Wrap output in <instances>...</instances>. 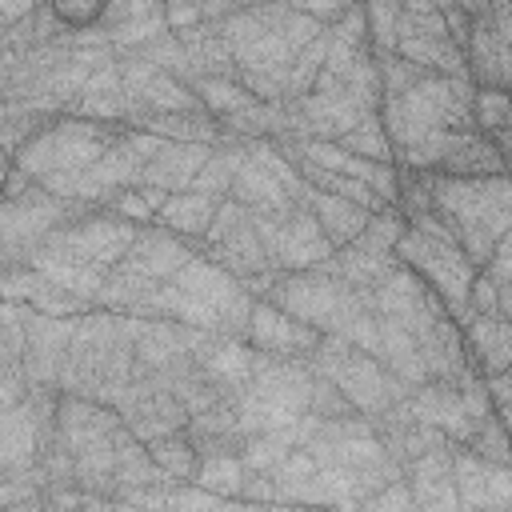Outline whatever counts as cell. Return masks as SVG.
Segmentation results:
<instances>
[{"mask_svg": "<svg viewBox=\"0 0 512 512\" xmlns=\"http://www.w3.org/2000/svg\"><path fill=\"white\" fill-rule=\"evenodd\" d=\"M400 0H364V16H368V40L376 56L396 52V28H400Z\"/></svg>", "mask_w": 512, "mask_h": 512, "instance_id": "cell-30", "label": "cell"}, {"mask_svg": "<svg viewBox=\"0 0 512 512\" xmlns=\"http://www.w3.org/2000/svg\"><path fill=\"white\" fill-rule=\"evenodd\" d=\"M216 208H220L216 196H204V192H192V188H188V192H172V196L164 200V208L156 212V220H160L164 228L180 232L184 240H192V244L200 248V240H204V232H208Z\"/></svg>", "mask_w": 512, "mask_h": 512, "instance_id": "cell-26", "label": "cell"}, {"mask_svg": "<svg viewBox=\"0 0 512 512\" xmlns=\"http://www.w3.org/2000/svg\"><path fill=\"white\" fill-rule=\"evenodd\" d=\"M184 432L192 436V444H196L200 456L240 452L244 440H248V432H244V424H240V412H236V400H232V396L216 400L212 408L192 412L188 424H184Z\"/></svg>", "mask_w": 512, "mask_h": 512, "instance_id": "cell-23", "label": "cell"}, {"mask_svg": "<svg viewBox=\"0 0 512 512\" xmlns=\"http://www.w3.org/2000/svg\"><path fill=\"white\" fill-rule=\"evenodd\" d=\"M452 452H456V444H440V448L416 456L412 464H404V480L412 484L416 508H432V512L460 508L456 480H452Z\"/></svg>", "mask_w": 512, "mask_h": 512, "instance_id": "cell-21", "label": "cell"}, {"mask_svg": "<svg viewBox=\"0 0 512 512\" xmlns=\"http://www.w3.org/2000/svg\"><path fill=\"white\" fill-rule=\"evenodd\" d=\"M196 252L200 248L192 240H184L180 232H172L160 220H152V224H140L128 256L120 260V268H132V272L152 276V280H172Z\"/></svg>", "mask_w": 512, "mask_h": 512, "instance_id": "cell-15", "label": "cell"}, {"mask_svg": "<svg viewBox=\"0 0 512 512\" xmlns=\"http://www.w3.org/2000/svg\"><path fill=\"white\" fill-rule=\"evenodd\" d=\"M468 364L480 376H496L512 368V316L504 312H472L464 324Z\"/></svg>", "mask_w": 512, "mask_h": 512, "instance_id": "cell-18", "label": "cell"}, {"mask_svg": "<svg viewBox=\"0 0 512 512\" xmlns=\"http://www.w3.org/2000/svg\"><path fill=\"white\" fill-rule=\"evenodd\" d=\"M464 448H472V452H476V456H484V460L512 464V440H508V428H504L500 412H492V416L472 432V440H468Z\"/></svg>", "mask_w": 512, "mask_h": 512, "instance_id": "cell-32", "label": "cell"}, {"mask_svg": "<svg viewBox=\"0 0 512 512\" xmlns=\"http://www.w3.org/2000/svg\"><path fill=\"white\" fill-rule=\"evenodd\" d=\"M452 480H456L460 508H512V464L484 460L472 448L456 444Z\"/></svg>", "mask_w": 512, "mask_h": 512, "instance_id": "cell-14", "label": "cell"}, {"mask_svg": "<svg viewBox=\"0 0 512 512\" xmlns=\"http://www.w3.org/2000/svg\"><path fill=\"white\" fill-rule=\"evenodd\" d=\"M252 220V208L248 204H240L236 196H224L220 200V208H216V216H212V224H208V232H204V240H200V252L204 248H212V244H220L224 236H232L236 228H244Z\"/></svg>", "mask_w": 512, "mask_h": 512, "instance_id": "cell-34", "label": "cell"}, {"mask_svg": "<svg viewBox=\"0 0 512 512\" xmlns=\"http://www.w3.org/2000/svg\"><path fill=\"white\" fill-rule=\"evenodd\" d=\"M396 260L408 264V268L444 300V308L464 324V316H468V296H472V284H476L480 268L468 260V252H464L456 240L432 236V232H424V228H416V224L404 220V232H400V240H396Z\"/></svg>", "mask_w": 512, "mask_h": 512, "instance_id": "cell-5", "label": "cell"}, {"mask_svg": "<svg viewBox=\"0 0 512 512\" xmlns=\"http://www.w3.org/2000/svg\"><path fill=\"white\" fill-rule=\"evenodd\" d=\"M428 196L468 260L488 268L496 244L512 228V168L492 176H428Z\"/></svg>", "mask_w": 512, "mask_h": 512, "instance_id": "cell-2", "label": "cell"}, {"mask_svg": "<svg viewBox=\"0 0 512 512\" xmlns=\"http://www.w3.org/2000/svg\"><path fill=\"white\" fill-rule=\"evenodd\" d=\"M316 372V368H312ZM308 412L312 416H320V420H340V416H352L356 408H352V400L340 392V384L336 380H328V376H312V392H308Z\"/></svg>", "mask_w": 512, "mask_h": 512, "instance_id": "cell-33", "label": "cell"}, {"mask_svg": "<svg viewBox=\"0 0 512 512\" xmlns=\"http://www.w3.org/2000/svg\"><path fill=\"white\" fill-rule=\"evenodd\" d=\"M104 208L116 212V216H124V220H132V224H152V220H156V212L148 208V200H144V192H140L136 184L116 188V192L104 200Z\"/></svg>", "mask_w": 512, "mask_h": 512, "instance_id": "cell-35", "label": "cell"}, {"mask_svg": "<svg viewBox=\"0 0 512 512\" xmlns=\"http://www.w3.org/2000/svg\"><path fill=\"white\" fill-rule=\"evenodd\" d=\"M120 136H124V124H100L88 116H56L8 164H20L32 180L48 184V180L92 168L120 144Z\"/></svg>", "mask_w": 512, "mask_h": 512, "instance_id": "cell-3", "label": "cell"}, {"mask_svg": "<svg viewBox=\"0 0 512 512\" xmlns=\"http://www.w3.org/2000/svg\"><path fill=\"white\" fill-rule=\"evenodd\" d=\"M312 212H316V220H320V228H324V236L336 244V248H344V244H352L360 232H364V224L372 220V212L364 208V204H356V200H344V196H332V192H324V188H304V196H300Z\"/></svg>", "mask_w": 512, "mask_h": 512, "instance_id": "cell-24", "label": "cell"}, {"mask_svg": "<svg viewBox=\"0 0 512 512\" xmlns=\"http://www.w3.org/2000/svg\"><path fill=\"white\" fill-rule=\"evenodd\" d=\"M464 56H468L472 84H480V88H508L512 92V44L492 24V16H476L472 20Z\"/></svg>", "mask_w": 512, "mask_h": 512, "instance_id": "cell-17", "label": "cell"}, {"mask_svg": "<svg viewBox=\"0 0 512 512\" xmlns=\"http://www.w3.org/2000/svg\"><path fill=\"white\" fill-rule=\"evenodd\" d=\"M472 312H500V280H496V272H488V268H480V276H476V284H472V296H468V316ZM464 316V320H468Z\"/></svg>", "mask_w": 512, "mask_h": 512, "instance_id": "cell-37", "label": "cell"}, {"mask_svg": "<svg viewBox=\"0 0 512 512\" xmlns=\"http://www.w3.org/2000/svg\"><path fill=\"white\" fill-rule=\"evenodd\" d=\"M488 272H496L500 280H512V228L504 232V240L496 244L492 260H488Z\"/></svg>", "mask_w": 512, "mask_h": 512, "instance_id": "cell-41", "label": "cell"}, {"mask_svg": "<svg viewBox=\"0 0 512 512\" xmlns=\"http://www.w3.org/2000/svg\"><path fill=\"white\" fill-rule=\"evenodd\" d=\"M108 4L112 0H52V8L60 12V20L68 28H92V24H100L104 12H108Z\"/></svg>", "mask_w": 512, "mask_h": 512, "instance_id": "cell-36", "label": "cell"}, {"mask_svg": "<svg viewBox=\"0 0 512 512\" xmlns=\"http://www.w3.org/2000/svg\"><path fill=\"white\" fill-rule=\"evenodd\" d=\"M312 364L308 360H288V356H268L256 352V372L248 380V388L288 412H308V392H312Z\"/></svg>", "mask_w": 512, "mask_h": 512, "instance_id": "cell-16", "label": "cell"}, {"mask_svg": "<svg viewBox=\"0 0 512 512\" xmlns=\"http://www.w3.org/2000/svg\"><path fill=\"white\" fill-rule=\"evenodd\" d=\"M136 232H140V224H132V220H124V216H116L108 208H92L88 216L56 228L44 244L64 252V256H72V260H84V264H96V268L108 272L128 256Z\"/></svg>", "mask_w": 512, "mask_h": 512, "instance_id": "cell-9", "label": "cell"}, {"mask_svg": "<svg viewBox=\"0 0 512 512\" xmlns=\"http://www.w3.org/2000/svg\"><path fill=\"white\" fill-rule=\"evenodd\" d=\"M364 300H368V308H372L376 316H384V320L408 328L412 336H420L432 320L452 316V312L444 308V300H440L408 264H400V260L364 292Z\"/></svg>", "mask_w": 512, "mask_h": 512, "instance_id": "cell-10", "label": "cell"}, {"mask_svg": "<svg viewBox=\"0 0 512 512\" xmlns=\"http://www.w3.org/2000/svg\"><path fill=\"white\" fill-rule=\"evenodd\" d=\"M244 460L240 452H224V456H200V468H196V484L224 496V500H240V488H244Z\"/></svg>", "mask_w": 512, "mask_h": 512, "instance_id": "cell-29", "label": "cell"}, {"mask_svg": "<svg viewBox=\"0 0 512 512\" xmlns=\"http://www.w3.org/2000/svg\"><path fill=\"white\" fill-rule=\"evenodd\" d=\"M244 340L256 352H268V356L312 360V352L320 348L324 332L312 328V324H304V320H296L292 312H284L272 300H256L252 304V316H248V328H244Z\"/></svg>", "mask_w": 512, "mask_h": 512, "instance_id": "cell-12", "label": "cell"}, {"mask_svg": "<svg viewBox=\"0 0 512 512\" xmlns=\"http://www.w3.org/2000/svg\"><path fill=\"white\" fill-rule=\"evenodd\" d=\"M212 144H184V140H164L140 168L136 184H156L164 192H188L200 168L208 164Z\"/></svg>", "mask_w": 512, "mask_h": 512, "instance_id": "cell-20", "label": "cell"}, {"mask_svg": "<svg viewBox=\"0 0 512 512\" xmlns=\"http://www.w3.org/2000/svg\"><path fill=\"white\" fill-rule=\"evenodd\" d=\"M364 508H416V496H412V484L400 476L392 484H384L380 492H372L364 500Z\"/></svg>", "mask_w": 512, "mask_h": 512, "instance_id": "cell-38", "label": "cell"}, {"mask_svg": "<svg viewBox=\"0 0 512 512\" xmlns=\"http://www.w3.org/2000/svg\"><path fill=\"white\" fill-rule=\"evenodd\" d=\"M188 84L196 88L200 104H204L216 120H224V116H232V112H240V108H248V104L256 100L236 76H196V80H188Z\"/></svg>", "mask_w": 512, "mask_h": 512, "instance_id": "cell-27", "label": "cell"}, {"mask_svg": "<svg viewBox=\"0 0 512 512\" xmlns=\"http://www.w3.org/2000/svg\"><path fill=\"white\" fill-rule=\"evenodd\" d=\"M264 300L280 304L284 312H292L296 320H304V324H312L320 332H344L368 308L364 292L348 288L340 276H332L324 268L280 272Z\"/></svg>", "mask_w": 512, "mask_h": 512, "instance_id": "cell-6", "label": "cell"}, {"mask_svg": "<svg viewBox=\"0 0 512 512\" xmlns=\"http://www.w3.org/2000/svg\"><path fill=\"white\" fill-rule=\"evenodd\" d=\"M456 4H460V12H464L468 20H476V16H488L496 0H456Z\"/></svg>", "mask_w": 512, "mask_h": 512, "instance_id": "cell-43", "label": "cell"}, {"mask_svg": "<svg viewBox=\"0 0 512 512\" xmlns=\"http://www.w3.org/2000/svg\"><path fill=\"white\" fill-rule=\"evenodd\" d=\"M484 384H488V396H492L496 408L512 404V368L508 372H496V376H484Z\"/></svg>", "mask_w": 512, "mask_h": 512, "instance_id": "cell-42", "label": "cell"}, {"mask_svg": "<svg viewBox=\"0 0 512 512\" xmlns=\"http://www.w3.org/2000/svg\"><path fill=\"white\" fill-rule=\"evenodd\" d=\"M148 452L152 460L172 476V480H196V468H200V452L192 444V436L180 428V432H168V436H156L148 440Z\"/></svg>", "mask_w": 512, "mask_h": 512, "instance_id": "cell-28", "label": "cell"}, {"mask_svg": "<svg viewBox=\"0 0 512 512\" xmlns=\"http://www.w3.org/2000/svg\"><path fill=\"white\" fill-rule=\"evenodd\" d=\"M136 372H140V360H136L128 316L108 312V308H92L76 316V332H72L64 368L56 380L60 392L88 396V400L116 408L128 384L136 380Z\"/></svg>", "mask_w": 512, "mask_h": 512, "instance_id": "cell-1", "label": "cell"}, {"mask_svg": "<svg viewBox=\"0 0 512 512\" xmlns=\"http://www.w3.org/2000/svg\"><path fill=\"white\" fill-rule=\"evenodd\" d=\"M420 356H424V368H428V380H448V384H460L468 380L476 368L468 364V348H464V328L456 316H440L432 320L420 336Z\"/></svg>", "mask_w": 512, "mask_h": 512, "instance_id": "cell-19", "label": "cell"}, {"mask_svg": "<svg viewBox=\"0 0 512 512\" xmlns=\"http://www.w3.org/2000/svg\"><path fill=\"white\" fill-rule=\"evenodd\" d=\"M252 224L272 256V264L280 272H304V268H320L336 244L324 236L316 212L300 200L288 212H252Z\"/></svg>", "mask_w": 512, "mask_h": 512, "instance_id": "cell-8", "label": "cell"}, {"mask_svg": "<svg viewBox=\"0 0 512 512\" xmlns=\"http://www.w3.org/2000/svg\"><path fill=\"white\" fill-rule=\"evenodd\" d=\"M116 412L124 416V424L148 444L156 436H168V432H180L188 424V408L180 404V396L148 368L136 372V380L128 384V392L120 396Z\"/></svg>", "mask_w": 512, "mask_h": 512, "instance_id": "cell-11", "label": "cell"}, {"mask_svg": "<svg viewBox=\"0 0 512 512\" xmlns=\"http://www.w3.org/2000/svg\"><path fill=\"white\" fill-rule=\"evenodd\" d=\"M296 12H308V16H316L320 24H336L356 0H288Z\"/></svg>", "mask_w": 512, "mask_h": 512, "instance_id": "cell-39", "label": "cell"}, {"mask_svg": "<svg viewBox=\"0 0 512 512\" xmlns=\"http://www.w3.org/2000/svg\"><path fill=\"white\" fill-rule=\"evenodd\" d=\"M308 364H312L320 376L336 380L340 392L352 400V408L364 412V416H376V412L400 404V400L412 392V388H404L372 352L356 348L344 332H324V340H320V348L312 352Z\"/></svg>", "mask_w": 512, "mask_h": 512, "instance_id": "cell-4", "label": "cell"}, {"mask_svg": "<svg viewBox=\"0 0 512 512\" xmlns=\"http://www.w3.org/2000/svg\"><path fill=\"white\" fill-rule=\"evenodd\" d=\"M372 356H376V360H380L404 388H416V384L428 380V368H424V356H420L416 336H412L408 328L384 320V316H380V344H376Z\"/></svg>", "mask_w": 512, "mask_h": 512, "instance_id": "cell-25", "label": "cell"}, {"mask_svg": "<svg viewBox=\"0 0 512 512\" xmlns=\"http://www.w3.org/2000/svg\"><path fill=\"white\" fill-rule=\"evenodd\" d=\"M340 144L352 148V152H360V156H368V160H388V164H396V152H392V140H388V132H384L380 112L368 116V120H364L360 128H352L348 136H340Z\"/></svg>", "mask_w": 512, "mask_h": 512, "instance_id": "cell-31", "label": "cell"}, {"mask_svg": "<svg viewBox=\"0 0 512 512\" xmlns=\"http://www.w3.org/2000/svg\"><path fill=\"white\" fill-rule=\"evenodd\" d=\"M168 24H172V32H184V28L204 24V12H200V4L176 0V4H168Z\"/></svg>", "mask_w": 512, "mask_h": 512, "instance_id": "cell-40", "label": "cell"}, {"mask_svg": "<svg viewBox=\"0 0 512 512\" xmlns=\"http://www.w3.org/2000/svg\"><path fill=\"white\" fill-rule=\"evenodd\" d=\"M396 168L428 172V176H492L512 164L480 128H448L404 152H396Z\"/></svg>", "mask_w": 512, "mask_h": 512, "instance_id": "cell-7", "label": "cell"}, {"mask_svg": "<svg viewBox=\"0 0 512 512\" xmlns=\"http://www.w3.org/2000/svg\"><path fill=\"white\" fill-rule=\"evenodd\" d=\"M500 412V420H504V428H508V440H512V404H504V408H496Z\"/></svg>", "mask_w": 512, "mask_h": 512, "instance_id": "cell-44", "label": "cell"}, {"mask_svg": "<svg viewBox=\"0 0 512 512\" xmlns=\"http://www.w3.org/2000/svg\"><path fill=\"white\" fill-rule=\"evenodd\" d=\"M24 328H28V344H24L20 368H24L28 384L56 388L72 332H76V316H48V312H36L32 304H24Z\"/></svg>", "mask_w": 512, "mask_h": 512, "instance_id": "cell-13", "label": "cell"}, {"mask_svg": "<svg viewBox=\"0 0 512 512\" xmlns=\"http://www.w3.org/2000/svg\"><path fill=\"white\" fill-rule=\"evenodd\" d=\"M228 196H236L252 212H288L292 204H300V196L268 164H260L244 144H240V164H236V176H232V192Z\"/></svg>", "mask_w": 512, "mask_h": 512, "instance_id": "cell-22", "label": "cell"}]
</instances>
